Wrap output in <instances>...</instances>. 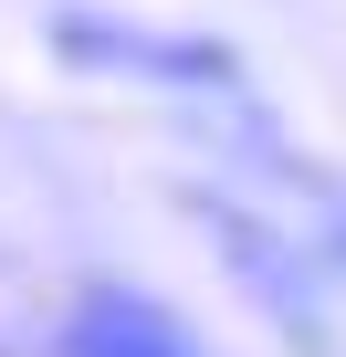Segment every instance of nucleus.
Listing matches in <instances>:
<instances>
[{
    "mask_svg": "<svg viewBox=\"0 0 346 357\" xmlns=\"http://www.w3.org/2000/svg\"><path fill=\"white\" fill-rule=\"evenodd\" d=\"M53 53L74 74H126V84H157V95H252L242 53L210 43V32H157V22H105V11H53Z\"/></svg>",
    "mask_w": 346,
    "mask_h": 357,
    "instance_id": "1",
    "label": "nucleus"
},
{
    "mask_svg": "<svg viewBox=\"0 0 346 357\" xmlns=\"http://www.w3.org/2000/svg\"><path fill=\"white\" fill-rule=\"evenodd\" d=\"M189 211L210 221V242L231 252V284L294 336V357H336V315H325V263L294 242V231H273L262 211H242L231 190H189Z\"/></svg>",
    "mask_w": 346,
    "mask_h": 357,
    "instance_id": "2",
    "label": "nucleus"
},
{
    "mask_svg": "<svg viewBox=\"0 0 346 357\" xmlns=\"http://www.w3.org/2000/svg\"><path fill=\"white\" fill-rule=\"evenodd\" d=\"M53 347L63 357H200V336L168 315L157 294H136V284H84L63 305V336Z\"/></svg>",
    "mask_w": 346,
    "mask_h": 357,
    "instance_id": "3",
    "label": "nucleus"
}]
</instances>
